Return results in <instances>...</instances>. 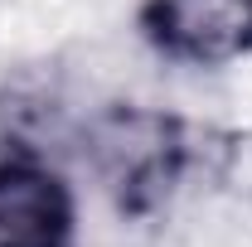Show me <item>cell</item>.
<instances>
[{
	"label": "cell",
	"instance_id": "cell-3",
	"mask_svg": "<svg viewBox=\"0 0 252 247\" xmlns=\"http://www.w3.org/2000/svg\"><path fill=\"white\" fill-rule=\"evenodd\" d=\"M78 199L34 155L0 160V247H73Z\"/></svg>",
	"mask_w": 252,
	"mask_h": 247
},
{
	"label": "cell",
	"instance_id": "cell-2",
	"mask_svg": "<svg viewBox=\"0 0 252 247\" xmlns=\"http://www.w3.org/2000/svg\"><path fill=\"white\" fill-rule=\"evenodd\" d=\"M136 25L170 63L219 68L252 54V0H146Z\"/></svg>",
	"mask_w": 252,
	"mask_h": 247
},
{
	"label": "cell",
	"instance_id": "cell-1",
	"mask_svg": "<svg viewBox=\"0 0 252 247\" xmlns=\"http://www.w3.org/2000/svg\"><path fill=\"white\" fill-rule=\"evenodd\" d=\"M88 155L122 214H151L189 165V131L170 112L117 107L88 131Z\"/></svg>",
	"mask_w": 252,
	"mask_h": 247
}]
</instances>
